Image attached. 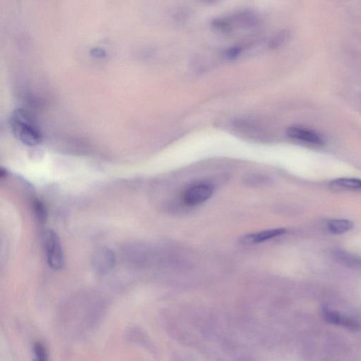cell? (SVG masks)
Wrapping results in <instances>:
<instances>
[{
	"label": "cell",
	"mask_w": 361,
	"mask_h": 361,
	"mask_svg": "<svg viewBox=\"0 0 361 361\" xmlns=\"http://www.w3.org/2000/svg\"><path fill=\"white\" fill-rule=\"evenodd\" d=\"M353 222L345 219H335L330 220L327 224V229L331 234H343L351 230L353 228Z\"/></svg>",
	"instance_id": "52a82bcc"
},
{
	"label": "cell",
	"mask_w": 361,
	"mask_h": 361,
	"mask_svg": "<svg viewBox=\"0 0 361 361\" xmlns=\"http://www.w3.org/2000/svg\"><path fill=\"white\" fill-rule=\"evenodd\" d=\"M287 134L293 139L315 145H322L324 140L318 133L306 128L292 127L287 129Z\"/></svg>",
	"instance_id": "277c9868"
},
{
	"label": "cell",
	"mask_w": 361,
	"mask_h": 361,
	"mask_svg": "<svg viewBox=\"0 0 361 361\" xmlns=\"http://www.w3.org/2000/svg\"><path fill=\"white\" fill-rule=\"evenodd\" d=\"M47 263L54 270H59L65 265V258L61 243L57 234L54 231L48 230L44 237Z\"/></svg>",
	"instance_id": "7a4b0ae2"
},
{
	"label": "cell",
	"mask_w": 361,
	"mask_h": 361,
	"mask_svg": "<svg viewBox=\"0 0 361 361\" xmlns=\"http://www.w3.org/2000/svg\"><path fill=\"white\" fill-rule=\"evenodd\" d=\"M235 19L238 24L244 28H251L256 25L258 22V17L252 11H244L238 13Z\"/></svg>",
	"instance_id": "9c48e42d"
},
{
	"label": "cell",
	"mask_w": 361,
	"mask_h": 361,
	"mask_svg": "<svg viewBox=\"0 0 361 361\" xmlns=\"http://www.w3.org/2000/svg\"><path fill=\"white\" fill-rule=\"evenodd\" d=\"M34 211L35 215L38 221L41 223H44L46 221L47 218V212L46 207L43 205V202L38 200H35L34 202Z\"/></svg>",
	"instance_id": "8fae6325"
},
{
	"label": "cell",
	"mask_w": 361,
	"mask_h": 361,
	"mask_svg": "<svg viewBox=\"0 0 361 361\" xmlns=\"http://www.w3.org/2000/svg\"><path fill=\"white\" fill-rule=\"evenodd\" d=\"M7 174H8V173H7L6 169H1V172H0V176H1L2 178L7 177Z\"/></svg>",
	"instance_id": "2e32d148"
},
{
	"label": "cell",
	"mask_w": 361,
	"mask_h": 361,
	"mask_svg": "<svg viewBox=\"0 0 361 361\" xmlns=\"http://www.w3.org/2000/svg\"><path fill=\"white\" fill-rule=\"evenodd\" d=\"M10 126L14 136L25 145L34 146L41 143V130L30 114L23 109H15L12 113Z\"/></svg>",
	"instance_id": "6da1fadb"
},
{
	"label": "cell",
	"mask_w": 361,
	"mask_h": 361,
	"mask_svg": "<svg viewBox=\"0 0 361 361\" xmlns=\"http://www.w3.org/2000/svg\"><path fill=\"white\" fill-rule=\"evenodd\" d=\"M289 34L284 32L277 34L276 36L270 42V47L273 49H276L277 47L283 45L285 41L289 38Z\"/></svg>",
	"instance_id": "4fadbf2b"
},
{
	"label": "cell",
	"mask_w": 361,
	"mask_h": 361,
	"mask_svg": "<svg viewBox=\"0 0 361 361\" xmlns=\"http://www.w3.org/2000/svg\"><path fill=\"white\" fill-rule=\"evenodd\" d=\"M212 27L220 33H229L232 30V23L227 19H216L212 22Z\"/></svg>",
	"instance_id": "30bf717a"
},
{
	"label": "cell",
	"mask_w": 361,
	"mask_h": 361,
	"mask_svg": "<svg viewBox=\"0 0 361 361\" xmlns=\"http://www.w3.org/2000/svg\"><path fill=\"white\" fill-rule=\"evenodd\" d=\"M35 361H47V354L45 346L41 342H36L34 345Z\"/></svg>",
	"instance_id": "7c38bea8"
},
{
	"label": "cell",
	"mask_w": 361,
	"mask_h": 361,
	"mask_svg": "<svg viewBox=\"0 0 361 361\" xmlns=\"http://www.w3.org/2000/svg\"><path fill=\"white\" fill-rule=\"evenodd\" d=\"M91 55L96 58H104L106 56V52L100 48H94L91 50Z\"/></svg>",
	"instance_id": "9a60e30c"
},
{
	"label": "cell",
	"mask_w": 361,
	"mask_h": 361,
	"mask_svg": "<svg viewBox=\"0 0 361 361\" xmlns=\"http://www.w3.org/2000/svg\"><path fill=\"white\" fill-rule=\"evenodd\" d=\"M287 232V230L283 228L280 229H273L269 230L259 231V232L252 233L244 236L242 242L246 244H257L267 242L268 240L273 239Z\"/></svg>",
	"instance_id": "5b68a950"
},
{
	"label": "cell",
	"mask_w": 361,
	"mask_h": 361,
	"mask_svg": "<svg viewBox=\"0 0 361 361\" xmlns=\"http://www.w3.org/2000/svg\"><path fill=\"white\" fill-rule=\"evenodd\" d=\"M213 193V188L208 184H196L184 191L183 200L187 205H200L207 201L212 196Z\"/></svg>",
	"instance_id": "3957f363"
},
{
	"label": "cell",
	"mask_w": 361,
	"mask_h": 361,
	"mask_svg": "<svg viewBox=\"0 0 361 361\" xmlns=\"http://www.w3.org/2000/svg\"><path fill=\"white\" fill-rule=\"evenodd\" d=\"M242 47H232L231 48L228 49L225 52L226 57L228 59L233 60L238 57V55L242 52Z\"/></svg>",
	"instance_id": "5bb4252c"
},
{
	"label": "cell",
	"mask_w": 361,
	"mask_h": 361,
	"mask_svg": "<svg viewBox=\"0 0 361 361\" xmlns=\"http://www.w3.org/2000/svg\"><path fill=\"white\" fill-rule=\"evenodd\" d=\"M335 257L343 265L347 266L351 269L361 271V258L340 251L335 253Z\"/></svg>",
	"instance_id": "ba28073f"
},
{
	"label": "cell",
	"mask_w": 361,
	"mask_h": 361,
	"mask_svg": "<svg viewBox=\"0 0 361 361\" xmlns=\"http://www.w3.org/2000/svg\"><path fill=\"white\" fill-rule=\"evenodd\" d=\"M333 189L338 191H360L361 179L355 178H340L334 180L330 184Z\"/></svg>",
	"instance_id": "8992f818"
}]
</instances>
